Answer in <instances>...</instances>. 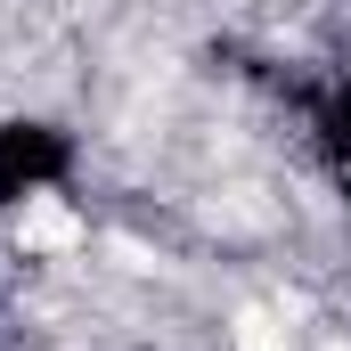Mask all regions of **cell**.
Here are the masks:
<instances>
[{
    "label": "cell",
    "mask_w": 351,
    "mask_h": 351,
    "mask_svg": "<svg viewBox=\"0 0 351 351\" xmlns=\"http://www.w3.org/2000/svg\"><path fill=\"white\" fill-rule=\"evenodd\" d=\"M16 245H25V254H74V245H82V221H74L58 196H25V213H16Z\"/></svg>",
    "instance_id": "cell-1"
},
{
    "label": "cell",
    "mask_w": 351,
    "mask_h": 351,
    "mask_svg": "<svg viewBox=\"0 0 351 351\" xmlns=\"http://www.w3.org/2000/svg\"><path fill=\"white\" fill-rule=\"evenodd\" d=\"M229 351H286V319H278V311H237Z\"/></svg>",
    "instance_id": "cell-2"
},
{
    "label": "cell",
    "mask_w": 351,
    "mask_h": 351,
    "mask_svg": "<svg viewBox=\"0 0 351 351\" xmlns=\"http://www.w3.org/2000/svg\"><path fill=\"white\" fill-rule=\"evenodd\" d=\"M319 351H351V343H319Z\"/></svg>",
    "instance_id": "cell-3"
}]
</instances>
